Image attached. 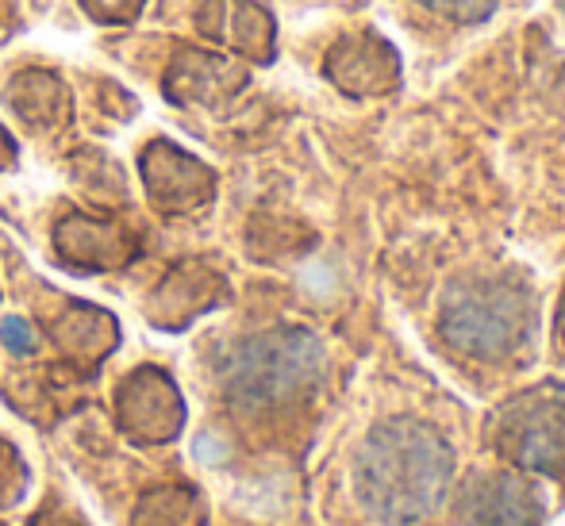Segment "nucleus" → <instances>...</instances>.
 <instances>
[{
    "mask_svg": "<svg viewBox=\"0 0 565 526\" xmlns=\"http://www.w3.org/2000/svg\"><path fill=\"white\" fill-rule=\"evenodd\" d=\"M443 476H447V453L439 442L385 434L373 442L370 465H365V489L381 515L388 519H416L439 500Z\"/></svg>",
    "mask_w": 565,
    "mask_h": 526,
    "instance_id": "obj_1",
    "label": "nucleus"
},
{
    "mask_svg": "<svg viewBox=\"0 0 565 526\" xmlns=\"http://www.w3.org/2000/svg\"><path fill=\"white\" fill-rule=\"evenodd\" d=\"M297 377V357L289 350H281L277 342H254L243 357L235 362V377L231 388L238 396H277L285 388V380Z\"/></svg>",
    "mask_w": 565,
    "mask_h": 526,
    "instance_id": "obj_2",
    "label": "nucleus"
},
{
    "mask_svg": "<svg viewBox=\"0 0 565 526\" xmlns=\"http://www.w3.org/2000/svg\"><path fill=\"white\" fill-rule=\"evenodd\" d=\"M85 12L93 15V20H108V23H124L131 20L135 12H139L142 0H82Z\"/></svg>",
    "mask_w": 565,
    "mask_h": 526,
    "instance_id": "obj_3",
    "label": "nucleus"
},
{
    "mask_svg": "<svg viewBox=\"0 0 565 526\" xmlns=\"http://www.w3.org/2000/svg\"><path fill=\"white\" fill-rule=\"evenodd\" d=\"M4 342H8V346H15V350H28V346H31L28 326H23L20 319H12V323H4Z\"/></svg>",
    "mask_w": 565,
    "mask_h": 526,
    "instance_id": "obj_4",
    "label": "nucleus"
}]
</instances>
